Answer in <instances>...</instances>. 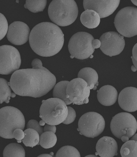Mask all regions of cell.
I'll use <instances>...</instances> for the list:
<instances>
[{"label": "cell", "mask_w": 137, "mask_h": 157, "mask_svg": "<svg viewBox=\"0 0 137 157\" xmlns=\"http://www.w3.org/2000/svg\"><path fill=\"white\" fill-rule=\"evenodd\" d=\"M32 68L34 69H43L45 67H43L42 62L39 59H34L32 61L31 63Z\"/></svg>", "instance_id": "32"}, {"label": "cell", "mask_w": 137, "mask_h": 157, "mask_svg": "<svg viewBox=\"0 0 137 157\" xmlns=\"http://www.w3.org/2000/svg\"><path fill=\"white\" fill-rule=\"evenodd\" d=\"M131 70H132L133 72H136L137 71V68H135L134 65H133V66H131Z\"/></svg>", "instance_id": "39"}, {"label": "cell", "mask_w": 137, "mask_h": 157, "mask_svg": "<svg viewBox=\"0 0 137 157\" xmlns=\"http://www.w3.org/2000/svg\"><path fill=\"white\" fill-rule=\"evenodd\" d=\"M80 134L89 138H94L104 130L105 121L102 115L94 112L87 113L81 116L78 122Z\"/></svg>", "instance_id": "8"}, {"label": "cell", "mask_w": 137, "mask_h": 157, "mask_svg": "<svg viewBox=\"0 0 137 157\" xmlns=\"http://www.w3.org/2000/svg\"><path fill=\"white\" fill-rule=\"evenodd\" d=\"M30 47L36 54L51 57L58 53L64 46V34L57 25L43 22L34 27L30 32Z\"/></svg>", "instance_id": "2"}, {"label": "cell", "mask_w": 137, "mask_h": 157, "mask_svg": "<svg viewBox=\"0 0 137 157\" xmlns=\"http://www.w3.org/2000/svg\"><path fill=\"white\" fill-rule=\"evenodd\" d=\"M96 153L101 157H113L117 155L116 141L110 136H103L96 144Z\"/></svg>", "instance_id": "16"}, {"label": "cell", "mask_w": 137, "mask_h": 157, "mask_svg": "<svg viewBox=\"0 0 137 157\" xmlns=\"http://www.w3.org/2000/svg\"><path fill=\"white\" fill-rule=\"evenodd\" d=\"M69 82L68 81H62L55 85L53 91L54 98L61 100L66 105L72 104L71 102L66 98V90Z\"/></svg>", "instance_id": "20"}, {"label": "cell", "mask_w": 137, "mask_h": 157, "mask_svg": "<svg viewBox=\"0 0 137 157\" xmlns=\"http://www.w3.org/2000/svg\"><path fill=\"white\" fill-rule=\"evenodd\" d=\"M101 44V43L99 40L94 39L92 42V47L94 49H98L100 48Z\"/></svg>", "instance_id": "35"}, {"label": "cell", "mask_w": 137, "mask_h": 157, "mask_svg": "<svg viewBox=\"0 0 137 157\" xmlns=\"http://www.w3.org/2000/svg\"><path fill=\"white\" fill-rule=\"evenodd\" d=\"M110 128L113 135L121 139L122 136L126 135L128 129H133L136 132L137 122L135 117L129 113H120L113 117Z\"/></svg>", "instance_id": "12"}, {"label": "cell", "mask_w": 137, "mask_h": 157, "mask_svg": "<svg viewBox=\"0 0 137 157\" xmlns=\"http://www.w3.org/2000/svg\"><path fill=\"white\" fill-rule=\"evenodd\" d=\"M100 49L106 55L112 57L118 55L124 50L125 46L124 36L117 32H106L102 35Z\"/></svg>", "instance_id": "11"}, {"label": "cell", "mask_w": 137, "mask_h": 157, "mask_svg": "<svg viewBox=\"0 0 137 157\" xmlns=\"http://www.w3.org/2000/svg\"><path fill=\"white\" fill-rule=\"evenodd\" d=\"M94 40L91 34L86 32H79L74 34L69 41L68 49L71 56L80 60L89 58L95 51L92 42Z\"/></svg>", "instance_id": "7"}, {"label": "cell", "mask_w": 137, "mask_h": 157, "mask_svg": "<svg viewBox=\"0 0 137 157\" xmlns=\"http://www.w3.org/2000/svg\"><path fill=\"white\" fill-rule=\"evenodd\" d=\"M21 59L18 49L10 45L0 46V74L9 75L19 69Z\"/></svg>", "instance_id": "9"}, {"label": "cell", "mask_w": 137, "mask_h": 157, "mask_svg": "<svg viewBox=\"0 0 137 157\" xmlns=\"http://www.w3.org/2000/svg\"><path fill=\"white\" fill-rule=\"evenodd\" d=\"M27 128L33 129L36 131L39 135H41L43 133V128L42 127L38 121L35 120H31L28 122L27 125Z\"/></svg>", "instance_id": "29"}, {"label": "cell", "mask_w": 137, "mask_h": 157, "mask_svg": "<svg viewBox=\"0 0 137 157\" xmlns=\"http://www.w3.org/2000/svg\"><path fill=\"white\" fill-rule=\"evenodd\" d=\"M56 82L55 76L44 67L18 70L13 73L9 85L17 95L37 98L46 94Z\"/></svg>", "instance_id": "1"}, {"label": "cell", "mask_w": 137, "mask_h": 157, "mask_svg": "<svg viewBox=\"0 0 137 157\" xmlns=\"http://www.w3.org/2000/svg\"><path fill=\"white\" fill-rule=\"evenodd\" d=\"M78 6L74 0H53L48 8L49 18L58 26L72 24L78 17Z\"/></svg>", "instance_id": "3"}, {"label": "cell", "mask_w": 137, "mask_h": 157, "mask_svg": "<svg viewBox=\"0 0 137 157\" xmlns=\"http://www.w3.org/2000/svg\"><path fill=\"white\" fill-rule=\"evenodd\" d=\"M37 157H53V156L50 155V154H43L40 155L38 156Z\"/></svg>", "instance_id": "36"}, {"label": "cell", "mask_w": 137, "mask_h": 157, "mask_svg": "<svg viewBox=\"0 0 137 157\" xmlns=\"http://www.w3.org/2000/svg\"><path fill=\"white\" fill-rule=\"evenodd\" d=\"M137 142L128 140L122 146L120 149L122 157H137Z\"/></svg>", "instance_id": "25"}, {"label": "cell", "mask_w": 137, "mask_h": 157, "mask_svg": "<svg viewBox=\"0 0 137 157\" xmlns=\"http://www.w3.org/2000/svg\"><path fill=\"white\" fill-rule=\"evenodd\" d=\"M16 94L12 92L9 82L6 79L0 78V104L9 103L10 97L15 98Z\"/></svg>", "instance_id": "21"}, {"label": "cell", "mask_w": 137, "mask_h": 157, "mask_svg": "<svg viewBox=\"0 0 137 157\" xmlns=\"http://www.w3.org/2000/svg\"><path fill=\"white\" fill-rule=\"evenodd\" d=\"M98 157L97 155H88L87 156H86L85 157Z\"/></svg>", "instance_id": "40"}, {"label": "cell", "mask_w": 137, "mask_h": 157, "mask_svg": "<svg viewBox=\"0 0 137 157\" xmlns=\"http://www.w3.org/2000/svg\"><path fill=\"white\" fill-rule=\"evenodd\" d=\"M30 34V29L26 24L16 21L8 27L6 37L9 42L15 45H22L27 42Z\"/></svg>", "instance_id": "14"}, {"label": "cell", "mask_w": 137, "mask_h": 157, "mask_svg": "<svg viewBox=\"0 0 137 157\" xmlns=\"http://www.w3.org/2000/svg\"><path fill=\"white\" fill-rule=\"evenodd\" d=\"M66 93V98L73 104L82 105L88 103L90 88L82 78H76L69 82Z\"/></svg>", "instance_id": "10"}, {"label": "cell", "mask_w": 137, "mask_h": 157, "mask_svg": "<svg viewBox=\"0 0 137 157\" xmlns=\"http://www.w3.org/2000/svg\"><path fill=\"white\" fill-rule=\"evenodd\" d=\"M57 141L56 135L52 132H44L39 137V144L43 148L49 149L55 146Z\"/></svg>", "instance_id": "24"}, {"label": "cell", "mask_w": 137, "mask_h": 157, "mask_svg": "<svg viewBox=\"0 0 137 157\" xmlns=\"http://www.w3.org/2000/svg\"><path fill=\"white\" fill-rule=\"evenodd\" d=\"M137 44L135 45L132 50V56L131 57L132 59L133 63L134 64V66L135 68H137Z\"/></svg>", "instance_id": "33"}, {"label": "cell", "mask_w": 137, "mask_h": 157, "mask_svg": "<svg viewBox=\"0 0 137 157\" xmlns=\"http://www.w3.org/2000/svg\"><path fill=\"white\" fill-rule=\"evenodd\" d=\"M45 124H46V123H45L44 121H43V120H41V121H40V122H39V124L40 126H43L45 125Z\"/></svg>", "instance_id": "38"}, {"label": "cell", "mask_w": 137, "mask_h": 157, "mask_svg": "<svg viewBox=\"0 0 137 157\" xmlns=\"http://www.w3.org/2000/svg\"><path fill=\"white\" fill-rule=\"evenodd\" d=\"M114 25L119 34L126 37L137 35V8L127 6L122 9L114 19Z\"/></svg>", "instance_id": "6"}, {"label": "cell", "mask_w": 137, "mask_h": 157, "mask_svg": "<svg viewBox=\"0 0 137 157\" xmlns=\"http://www.w3.org/2000/svg\"><path fill=\"white\" fill-rule=\"evenodd\" d=\"M118 103L123 110L133 112L137 110V89L133 87H126L121 91Z\"/></svg>", "instance_id": "15"}, {"label": "cell", "mask_w": 137, "mask_h": 157, "mask_svg": "<svg viewBox=\"0 0 137 157\" xmlns=\"http://www.w3.org/2000/svg\"><path fill=\"white\" fill-rule=\"evenodd\" d=\"M44 131L45 132H52L55 134L56 131V127L55 125H49L46 124L45 125Z\"/></svg>", "instance_id": "34"}, {"label": "cell", "mask_w": 137, "mask_h": 157, "mask_svg": "<svg viewBox=\"0 0 137 157\" xmlns=\"http://www.w3.org/2000/svg\"><path fill=\"white\" fill-rule=\"evenodd\" d=\"M55 157H81V155L79 151L75 147L66 146L59 149Z\"/></svg>", "instance_id": "27"}, {"label": "cell", "mask_w": 137, "mask_h": 157, "mask_svg": "<svg viewBox=\"0 0 137 157\" xmlns=\"http://www.w3.org/2000/svg\"><path fill=\"white\" fill-rule=\"evenodd\" d=\"M118 98V92L114 87L106 85L97 91V99L102 105L111 106L113 105Z\"/></svg>", "instance_id": "17"}, {"label": "cell", "mask_w": 137, "mask_h": 157, "mask_svg": "<svg viewBox=\"0 0 137 157\" xmlns=\"http://www.w3.org/2000/svg\"><path fill=\"white\" fill-rule=\"evenodd\" d=\"M81 23L86 27L90 29H95L100 22L99 15L91 10H86L82 13L80 17Z\"/></svg>", "instance_id": "19"}, {"label": "cell", "mask_w": 137, "mask_h": 157, "mask_svg": "<svg viewBox=\"0 0 137 157\" xmlns=\"http://www.w3.org/2000/svg\"><path fill=\"white\" fill-rule=\"evenodd\" d=\"M78 77L87 83L90 90H95L98 86V75L96 71L91 67H84L79 72Z\"/></svg>", "instance_id": "18"}, {"label": "cell", "mask_w": 137, "mask_h": 157, "mask_svg": "<svg viewBox=\"0 0 137 157\" xmlns=\"http://www.w3.org/2000/svg\"><path fill=\"white\" fill-rule=\"evenodd\" d=\"M70 58H71V59H73V58H74V56H70Z\"/></svg>", "instance_id": "43"}, {"label": "cell", "mask_w": 137, "mask_h": 157, "mask_svg": "<svg viewBox=\"0 0 137 157\" xmlns=\"http://www.w3.org/2000/svg\"><path fill=\"white\" fill-rule=\"evenodd\" d=\"M68 112L67 117L65 121L63 122V123L64 124H68L72 123L75 121L76 117V111L72 107L68 106Z\"/></svg>", "instance_id": "30"}, {"label": "cell", "mask_w": 137, "mask_h": 157, "mask_svg": "<svg viewBox=\"0 0 137 157\" xmlns=\"http://www.w3.org/2000/svg\"><path fill=\"white\" fill-rule=\"evenodd\" d=\"M93 57H94V56H93L92 55H91V56H90L89 58H91V59H92V58H93Z\"/></svg>", "instance_id": "42"}, {"label": "cell", "mask_w": 137, "mask_h": 157, "mask_svg": "<svg viewBox=\"0 0 137 157\" xmlns=\"http://www.w3.org/2000/svg\"><path fill=\"white\" fill-rule=\"evenodd\" d=\"M120 0H84L83 6L85 10H91L99 15L101 18L109 17L118 7Z\"/></svg>", "instance_id": "13"}, {"label": "cell", "mask_w": 137, "mask_h": 157, "mask_svg": "<svg viewBox=\"0 0 137 157\" xmlns=\"http://www.w3.org/2000/svg\"><path fill=\"white\" fill-rule=\"evenodd\" d=\"M137 134H135L134 135V136H133L132 138H131V140L135 141L137 142Z\"/></svg>", "instance_id": "37"}, {"label": "cell", "mask_w": 137, "mask_h": 157, "mask_svg": "<svg viewBox=\"0 0 137 157\" xmlns=\"http://www.w3.org/2000/svg\"><path fill=\"white\" fill-rule=\"evenodd\" d=\"M131 2H132L133 4H134L135 5H136V6H137V1L136 0H135V1H131Z\"/></svg>", "instance_id": "41"}, {"label": "cell", "mask_w": 137, "mask_h": 157, "mask_svg": "<svg viewBox=\"0 0 137 157\" xmlns=\"http://www.w3.org/2000/svg\"><path fill=\"white\" fill-rule=\"evenodd\" d=\"M8 29V24L6 17L0 13V40L5 37Z\"/></svg>", "instance_id": "28"}, {"label": "cell", "mask_w": 137, "mask_h": 157, "mask_svg": "<svg viewBox=\"0 0 137 157\" xmlns=\"http://www.w3.org/2000/svg\"><path fill=\"white\" fill-rule=\"evenodd\" d=\"M68 112V107L64 102L60 99L51 98L43 101L39 117L47 124L55 126L65 121Z\"/></svg>", "instance_id": "5"}, {"label": "cell", "mask_w": 137, "mask_h": 157, "mask_svg": "<svg viewBox=\"0 0 137 157\" xmlns=\"http://www.w3.org/2000/svg\"><path fill=\"white\" fill-rule=\"evenodd\" d=\"M24 137L22 142L26 147H33L39 145V135L33 129L28 128L24 131Z\"/></svg>", "instance_id": "23"}, {"label": "cell", "mask_w": 137, "mask_h": 157, "mask_svg": "<svg viewBox=\"0 0 137 157\" xmlns=\"http://www.w3.org/2000/svg\"><path fill=\"white\" fill-rule=\"evenodd\" d=\"M13 137L16 139L18 143H21V140L24 137V133L23 130L20 128L16 129L13 133Z\"/></svg>", "instance_id": "31"}, {"label": "cell", "mask_w": 137, "mask_h": 157, "mask_svg": "<svg viewBox=\"0 0 137 157\" xmlns=\"http://www.w3.org/2000/svg\"><path fill=\"white\" fill-rule=\"evenodd\" d=\"M46 0H27L24 7L34 13L42 12L46 8Z\"/></svg>", "instance_id": "26"}, {"label": "cell", "mask_w": 137, "mask_h": 157, "mask_svg": "<svg viewBox=\"0 0 137 157\" xmlns=\"http://www.w3.org/2000/svg\"><path fill=\"white\" fill-rule=\"evenodd\" d=\"M25 119L19 109L11 106L0 109V136L6 139L13 138V133L16 129L23 130Z\"/></svg>", "instance_id": "4"}, {"label": "cell", "mask_w": 137, "mask_h": 157, "mask_svg": "<svg viewBox=\"0 0 137 157\" xmlns=\"http://www.w3.org/2000/svg\"><path fill=\"white\" fill-rule=\"evenodd\" d=\"M4 157H25V151L21 145L12 143L6 146L3 151Z\"/></svg>", "instance_id": "22"}]
</instances>
